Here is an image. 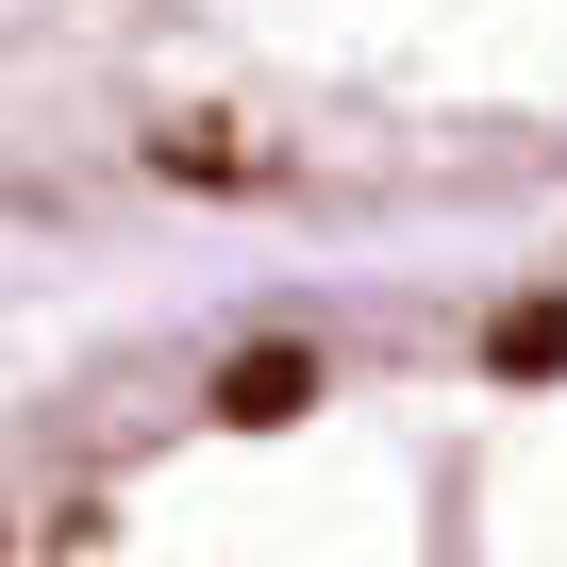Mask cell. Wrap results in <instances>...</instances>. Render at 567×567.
<instances>
[{"instance_id":"6da1fadb","label":"cell","mask_w":567,"mask_h":567,"mask_svg":"<svg viewBox=\"0 0 567 567\" xmlns=\"http://www.w3.org/2000/svg\"><path fill=\"white\" fill-rule=\"evenodd\" d=\"M0 567H567V267L84 368L0 434Z\"/></svg>"},{"instance_id":"7a4b0ae2","label":"cell","mask_w":567,"mask_h":567,"mask_svg":"<svg viewBox=\"0 0 567 567\" xmlns=\"http://www.w3.org/2000/svg\"><path fill=\"white\" fill-rule=\"evenodd\" d=\"M567 184V0H0V234H368Z\"/></svg>"}]
</instances>
